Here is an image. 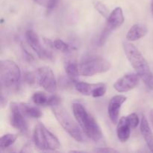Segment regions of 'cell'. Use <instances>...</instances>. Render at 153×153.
I'll use <instances>...</instances> for the list:
<instances>
[{
    "label": "cell",
    "instance_id": "29",
    "mask_svg": "<svg viewBox=\"0 0 153 153\" xmlns=\"http://www.w3.org/2000/svg\"><path fill=\"white\" fill-rule=\"evenodd\" d=\"M56 1H58H58H59V0H56Z\"/></svg>",
    "mask_w": 153,
    "mask_h": 153
},
{
    "label": "cell",
    "instance_id": "26",
    "mask_svg": "<svg viewBox=\"0 0 153 153\" xmlns=\"http://www.w3.org/2000/svg\"><path fill=\"white\" fill-rule=\"evenodd\" d=\"M94 152H118L117 150L114 149H112V148H108V147H104V148H97V149H94Z\"/></svg>",
    "mask_w": 153,
    "mask_h": 153
},
{
    "label": "cell",
    "instance_id": "15",
    "mask_svg": "<svg viewBox=\"0 0 153 153\" xmlns=\"http://www.w3.org/2000/svg\"><path fill=\"white\" fill-rule=\"evenodd\" d=\"M140 128V132H141L142 136L146 141L148 148L151 152H153V132L151 130L147 119L145 116H143V117H142Z\"/></svg>",
    "mask_w": 153,
    "mask_h": 153
},
{
    "label": "cell",
    "instance_id": "21",
    "mask_svg": "<svg viewBox=\"0 0 153 153\" xmlns=\"http://www.w3.org/2000/svg\"><path fill=\"white\" fill-rule=\"evenodd\" d=\"M18 135L16 134H6L0 138V148L1 150L10 147L15 143L17 139Z\"/></svg>",
    "mask_w": 153,
    "mask_h": 153
},
{
    "label": "cell",
    "instance_id": "3",
    "mask_svg": "<svg viewBox=\"0 0 153 153\" xmlns=\"http://www.w3.org/2000/svg\"><path fill=\"white\" fill-rule=\"evenodd\" d=\"M55 118L59 123L63 129L71 137L78 142H82L84 140L83 134L79 126L77 121L72 118L68 111L61 105V103L55 105L51 107Z\"/></svg>",
    "mask_w": 153,
    "mask_h": 153
},
{
    "label": "cell",
    "instance_id": "28",
    "mask_svg": "<svg viewBox=\"0 0 153 153\" xmlns=\"http://www.w3.org/2000/svg\"><path fill=\"white\" fill-rule=\"evenodd\" d=\"M151 7H152V13H153V2L152 3V6H151Z\"/></svg>",
    "mask_w": 153,
    "mask_h": 153
},
{
    "label": "cell",
    "instance_id": "5",
    "mask_svg": "<svg viewBox=\"0 0 153 153\" xmlns=\"http://www.w3.org/2000/svg\"><path fill=\"white\" fill-rule=\"evenodd\" d=\"M20 78V69L14 61L1 60L0 62V83L1 90L16 87Z\"/></svg>",
    "mask_w": 153,
    "mask_h": 153
},
{
    "label": "cell",
    "instance_id": "12",
    "mask_svg": "<svg viewBox=\"0 0 153 153\" xmlns=\"http://www.w3.org/2000/svg\"><path fill=\"white\" fill-rule=\"evenodd\" d=\"M139 82V76L137 73H129L120 78L114 85V88L117 92L125 93L134 89Z\"/></svg>",
    "mask_w": 153,
    "mask_h": 153
},
{
    "label": "cell",
    "instance_id": "9",
    "mask_svg": "<svg viewBox=\"0 0 153 153\" xmlns=\"http://www.w3.org/2000/svg\"><path fill=\"white\" fill-rule=\"evenodd\" d=\"M10 125L19 132L26 134L28 131L26 117L24 115L19 108V103L11 102L10 105Z\"/></svg>",
    "mask_w": 153,
    "mask_h": 153
},
{
    "label": "cell",
    "instance_id": "4",
    "mask_svg": "<svg viewBox=\"0 0 153 153\" xmlns=\"http://www.w3.org/2000/svg\"><path fill=\"white\" fill-rule=\"evenodd\" d=\"M33 140L34 146L41 151H55L61 147V143L58 137L41 123H38L34 127Z\"/></svg>",
    "mask_w": 153,
    "mask_h": 153
},
{
    "label": "cell",
    "instance_id": "2",
    "mask_svg": "<svg viewBox=\"0 0 153 153\" xmlns=\"http://www.w3.org/2000/svg\"><path fill=\"white\" fill-rule=\"evenodd\" d=\"M73 112L75 119L85 134L94 142L102 138V132L97 120L81 103H73Z\"/></svg>",
    "mask_w": 153,
    "mask_h": 153
},
{
    "label": "cell",
    "instance_id": "7",
    "mask_svg": "<svg viewBox=\"0 0 153 153\" xmlns=\"http://www.w3.org/2000/svg\"><path fill=\"white\" fill-rule=\"evenodd\" d=\"M123 12L120 7H117L108 16L104 29L99 39V46H102L107 41L109 35L117 28H120L124 22Z\"/></svg>",
    "mask_w": 153,
    "mask_h": 153
},
{
    "label": "cell",
    "instance_id": "13",
    "mask_svg": "<svg viewBox=\"0 0 153 153\" xmlns=\"http://www.w3.org/2000/svg\"><path fill=\"white\" fill-rule=\"evenodd\" d=\"M126 97L123 95H116L112 97L108 103V111L109 117L114 124L117 123L119 121V115L120 111L122 105L126 101Z\"/></svg>",
    "mask_w": 153,
    "mask_h": 153
},
{
    "label": "cell",
    "instance_id": "22",
    "mask_svg": "<svg viewBox=\"0 0 153 153\" xmlns=\"http://www.w3.org/2000/svg\"><path fill=\"white\" fill-rule=\"evenodd\" d=\"M93 4H94L95 9L99 12V13H100V14H101L103 17L108 18V16H109V14H110V13H109L108 8L106 7L105 4H103L102 1H97V0L94 1Z\"/></svg>",
    "mask_w": 153,
    "mask_h": 153
},
{
    "label": "cell",
    "instance_id": "16",
    "mask_svg": "<svg viewBox=\"0 0 153 153\" xmlns=\"http://www.w3.org/2000/svg\"><path fill=\"white\" fill-rule=\"evenodd\" d=\"M148 29L142 24H134L130 28L126 34V40L128 41H135L146 35Z\"/></svg>",
    "mask_w": 153,
    "mask_h": 153
},
{
    "label": "cell",
    "instance_id": "27",
    "mask_svg": "<svg viewBox=\"0 0 153 153\" xmlns=\"http://www.w3.org/2000/svg\"><path fill=\"white\" fill-rule=\"evenodd\" d=\"M149 119H150L151 124H152L153 128V108L150 111V113H149Z\"/></svg>",
    "mask_w": 153,
    "mask_h": 153
},
{
    "label": "cell",
    "instance_id": "14",
    "mask_svg": "<svg viewBox=\"0 0 153 153\" xmlns=\"http://www.w3.org/2000/svg\"><path fill=\"white\" fill-rule=\"evenodd\" d=\"M131 129L132 128L128 123L126 117H121L117 126V135L120 141L125 143L128 140L131 134Z\"/></svg>",
    "mask_w": 153,
    "mask_h": 153
},
{
    "label": "cell",
    "instance_id": "17",
    "mask_svg": "<svg viewBox=\"0 0 153 153\" xmlns=\"http://www.w3.org/2000/svg\"><path fill=\"white\" fill-rule=\"evenodd\" d=\"M44 42L48 46L52 47V49H55L61 52H72L73 49H75L73 46L69 45L68 43H65L61 39H55V40H52L50 39L44 38Z\"/></svg>",
    "mask_w": 153,
    "mask_h": 153
},
{
    "label": "cell",
    "instance_id": "10",
    "mask_svg": "<svg viewBox=\"0 0 153 153\" xmlns=\"http://www.w3.org/2000/svg\"><path fill=\"white\" fill-rule=\"evenodd\" d=\"M25 39L33 51L37 54L38 58L42 60H50L52 58V55L50 52L46 50L45 48L41 46L40 39L38 35L36 32H34L32 30H28L25 31Z\"/></svg>",
    "mask_w": 153,
    "mask_h": 153
},
{
    "label": "cell",
    "instance_id": "19",
    "mask_svg": "<svg viewBox=\"0 0 153 153\" xmlns=\"http://www.w3.org/2000/svg\"><path fill=\"white\" fill-rule=\"evenodd\" d=\"M64 69H65V72L69 79L73 82H77L78 77L80 75L79 74V65L73 61H67L65 63Z\"/></svg>",
    "mask_w": 153,
    "mask_h": 153
},
{
    "label": "cell",
    "instance_id": "23",
    "mask_svg": "<svg viewBox=\"0 0 153 153\" xmlns=\"http://www.w3.org/2000/svg\"><path fill=\"white\" fill-rule=\"evenodd\" d=\"M34 1L39 5L46 7L47 10V13H49V12L52 11L58 4L56 0H34Z\"/></svg>",
    "mask_w": 153,
    "mask_h": 153
},
{
    "label": "cell",
    "instance_id": "18",
    "mask_svg": "<svg viewBox=\"0 0 153 153\" xmlns=\"http://www.w3.org/2000/svg\"><path fill=\"white\" fill-rule=\"evenodd\" d=\"M19 105L22 112L26 117L32 118V119L41 117V111L36 105H32L28 103H19Z\"/></svg>",
    "mask_w": 153,
    "mask_h": 153
},
{
    "label": "cell",
    "instance_id": "11",
    "mask_svg": "<svg viewBox=\"0 0 153 153\" xmlns=\"http://www.w3.org/2000/svg\"><path fill=\"white\" fill-rule=\"evenodd\" d=\"M75 87L78 92L85 96H91L94 98L103 97L105 94L107 88L105 84H89L86 82H76Z\"/></svg>",
    "mask_w": 153,
    "mask_h": 153
},
{
    "label": "cell",
    "instance_id": "8",
    "mask_svg": "<svg viewBox=\"0 0 153 153\" xmlns=\"http://www.w3.org/2000/svg\"><path fill=\"white\" fill-rule=\"evenodd\" d=\"M37 80L40 86L49 93H55L57 90V81L52 69L43 67L36 71Z\"/></svg>",
    "mask_w": 153,
    "mask_h": 153
},
{
    "label": "cell",
    "instance_id": "25",
    "mask_svg": "<svg viewBox=\"0 0 153 153\" xmlns=\"http://www.w3.org/2000/svg\"><path fill=\"white\" fill-rule=\"evenodd\" d=\"M35 79H37L36 73L34 74V73H28L25 75V81H26L28 84H30V85L34 83V82H35Z\"/></svg>",
    "mask_w": 153,
    "mask_h": 153
},
{
    "label": "cell",
    "instance_id": "6",
    "mask_svg": "<svg viewBox=\"0 0 153 153\" xmlns=\"http://www.w3.org/2000/svg\"><path fill=\"white\" fill-rule=\"evenodd\" d=\"M111 67V64L104 58H90L79 64V74L82 76H93L98 73H105Z\"/></svg>",
    "mask_w": 153,
    "mask_h": 153
},
{
    "label": "cell",
    "instance_id": "24",
    "mask_svg": "<svg viewBox=\"0 0 153 153\" xmlns=\"http://www.w3.org/2000/svg\"><path fill=\"white\" fill-rule=\"evenodd\" d=\"M127 120L128 123L131 126V128H135L139 124V118L138 116L135 113H132L126 116Z\"/></svg>",
    "mask_w": 153,
    "mask_h": 153
},
{
    "label": "cell",
    "instance_id": "20",
    "mask_svg": "<svg viewBox=\"0 0 153 153\" xmlns=\"http://www.w3.org/2000/svg\"><path fill=\"white\" fill-rule=\"evenodd\" d=\"M49 97H50V96H47L44 92L38 91V92H36L33 94L32 97H31V100H32L33 102H34L36 105L48 106Z\"/></svg>",
    "mask_w": 153,
    "mask_h": 153
},
{
    "label": "cell",
    "instance_id": "1",
    "mask_svg": "<svg viewBox=\"0 0 153 153\" xmlns=\"http://www.w3.org/2000/svg\"><path fill=\"white\" fill-rule=\"evenodd\" d=\"M123 48L128 61L135 70L136 73L148 88L153 90V73L143 55L132 43L124 41Z\"/></svg>",
    "mask_w": 153,
    "mask_h": 153
}]
</instances>
